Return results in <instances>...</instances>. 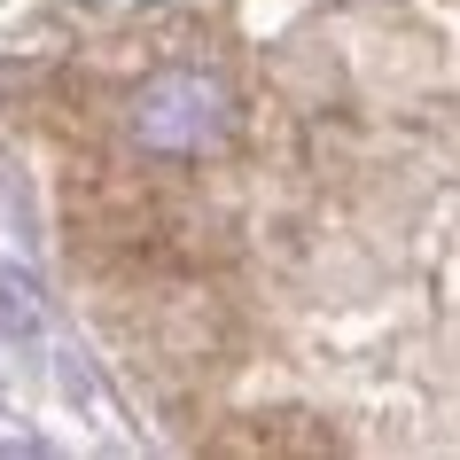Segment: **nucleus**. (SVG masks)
I'll list each match as a JSON object with an SVG mask.
<instances>
[{
  "label": "nucleus",
  "instance_id": "nucleus-1",
  "mask_svg": "<svg viewBox=\"0 0 460 460\" xmlns=\"http://www.w3.org/2000/svg\"><path fill=\"white\" fill-rule=\"evenodd\" d=\"M243 133V94L211 63H164L125 94V141L148 164H203Z\"/></svg>",
  "mask_w": 460,
  "mask_h": 460
},
{
  "label": "nucleus",
  "instance_id": "nucleus-2",
  "mask_svg": "<svg viewBox=\"0 0 460 460\" xmlns=\"http://www.w3.org/2000/svg\"><path fill=\"white\" fill-rule=\"evenodd\" d=\"M281 429H234L218 437V453H336L328 429H296V413H273Z\"/></svg>",
  "mask_w": 460,
  "mask_h": 460
},
{
  "label": "nucleus",
  "instance_id": "nucleus-3",
  "mask_svg": "<svg viewBox=\"0 0 460 460\" xmlns=\"http://www.w3.org/2000/svg\"><path fill=\"white\" fill-rule=\"evenodd\" d=\"M0 320H8V328H31V320H40L31 313V281L24 273H0Z\"/></svg>",
  "mask_w": 460,
  "mask_h": 460
}]
</instances>
